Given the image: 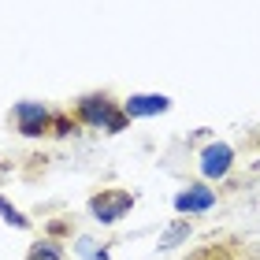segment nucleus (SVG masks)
<instances>
[{
    "label": "nucleus",
    "instance_id": "f257e3e1",
    "mask_svg": "<svg viewBox=\"0 0 260 260\" xmlns=\"http://www.w3.org/2000/svg\"><path fill=\"white\" fill-rule=\"evenodd\" d=\"M15 126L19 134L26 138H41V134H67V130H75L78 119H71V115H60V112H49L45 104H34V101H22L15 104Z\"/></svg>",
    "mask_w": 260,
    "mask_h": 260
},
{
    "label": "nucleus",
    "instance_id": "f03ea898",
    "mask_svg": "<svg viewBox=\"0 0 260 260\" xmlns=\"http://www.w3.org/2000/svg\"><path fill=\"white\" fill-rule=\"evenodd\" d=\"M75 119L86 123V126H101V130H108V134H119L126 126V112L108 93H86V97H78V104H75Z\"/></svg>",
    "mask_w": 260,
    "mask_h": 260
},
{
    "label": "nucleus",
    "instance_id": "7ed1b4c3",
    "mask_svg": "<svg viewBox=\"0 0 260 260\" xmlns=\"http://www.w3.org/2000/svg\"><path fill=\"white\" fill-rule=\"evenodd\" d=\"M130 208H134V193H126V190H101V193L89 197V212H93L101 223L123 219Z\"/></svg>",
    "mask_w": 260,
    "mask_h": 260
},
{
    "label": "nucleus",
    "instance_id": "20e7f679",
    "mask_svg": "<svg viewBox=\"0 0 260 260\" xmlns=\"http://www.w3.org/2000/svg\"><path fill=\"white\" fill-rule=\"evenodd\" d=\"M231 164H234V149L223 145V141H216V145H208L201 152V171H205V179H223V175L231 171Z\"/></svg>",
    "mask_w": 260,
    "mask_h": 260
},
{
    "label": "nucleus",
    "instance_id": "39448f33",
    "mask_svg": "<svg viewBox=\"0 0 260 260\" xmlns=\"http://www.w3.org/2000/svg\"><path fill=\"white\" fill-rule=\"evenodd\" d=\"M168 108H171V101H168V97H160V93H134V97H126V104H123L126 119L160 115V112H168Z\"/></svg>",
    "mask_w": 260,
    "mask_h": 260
},
{
    "label": "nucleus",
    "instance_id": "423d86ee",
    "mask_svg": "<svg viewBox=\"0 0 260 260\" xmlns=\"http://www.w3.org/2000/svg\"><path fill=\"white\" fill-rule=\"evenodd\" d=\"M197 260H260V245H231V242H212Z\"/></svg>",
    "mask_w": 260,
    "mask_h": 260
},
{
    "label": "nucleus",
    "instance_id": "0eeeda50",
    "mask_svg": "<svg viewBox=\"0 0 260 260\" xmlns=\"http://www.w3.org/2000/svg\"><path fill=\"white\" fill-rule=\"evenodd\" d=\"M212 205H216V190H208V186H190V190H182L179 197H175V208L179 212H208Z\"/></svg>",
    "mask_w": 260,
    "mask_h": 260
},
{
    "label": "nucleus",
    "instance_id": "6e6552de",
    "mask_svg": "<svg viewBox=\"0 0 260 260\" xmlns=\"http://www.w3.org/2000/svg\"><path fill=\"white\" fill-rule=\"evenodd\" d=\"M26 260H67V253H63V249H60V245H56V242L41 238V242H34V245H30Z\"/></svg>",
    "mask_w": 260,
    "mask_h": 260
},
{
    "label": "nucleus",
    "instance_id": "1a4fd4ad",
    "mask_svg": "<svg viewBox=\"0 0 260 260\" xmlns=\"http://www.w3.org/2000/svg\"><path fill=\"white\" fill-rule=\"evenodd\" d=\"M190 219H179V223H175V227L168 231V234H164V238H160V249H175V245H179V242H186V238H190Z\"/></svg>",
    "mask_w": 260,
    "mask_h": 260
},
{
    "label": "nucleus",
    "instance_id": "9d476101",
    "mask_svg": "<svg viewBox=\"0 0 260 260\" xmlns=\"http://www.w3.org/2000/svg\"><path fill=\"white\" fill-rule=\"evenodd\" d=\"M0 216H4L11 227H19V231H26V227H30V219L22 216L19 208H11V205H8V197H0Z\"/></svg>",
    "mask_w": 260,
    "mask_h": 260
}]
</instances>
